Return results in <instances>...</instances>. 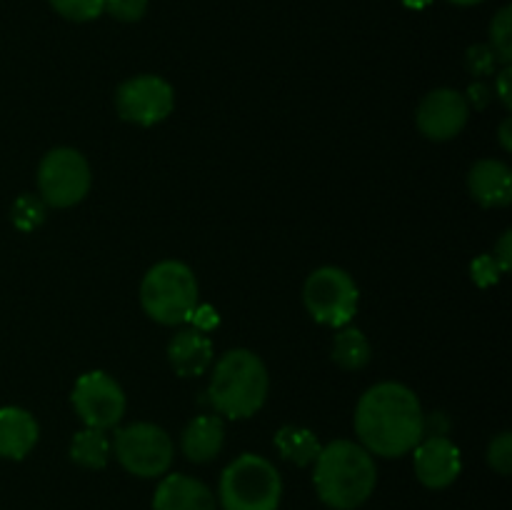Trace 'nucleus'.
Masks as SVG:
<instances>
[{
  "label": "nucleus",
  "instance_id": "nucleus-1",
  "mask_svg": "<svg viewBox=\"0 0 512 510\" xmlns=\"http://www.w3.org/2000/svg\"><path fill=\"white\" fill-rule=\"evenodd\" d=\"M355 435L370 455H408L425 438V413L418 395L403 383L368 388L355 408Z\"/></svg>",
  "mask_w": 512,
  "mask_h": 510
},
{
  "label": "nucleus",
  "instance_id": "nucleus-2",
  "mask_svg": "<svg viewBox=\"0 0 512 510\" xmlns=\"http://www.w3.org/2000/svg\"><path fill=\"white\" fill-rule=\"evenodd\" d=\"M313 465L318 498L333 510L360 508L378 483L373 455L353 440H333L323 445Z\"/></svg>",
  "mask_w": 512,
  "mask_h": 510
},
{
  "label": "nucleus",
  "instance_id": "nucleus-3",
  "mask_svg": "<svg viewBox=\"0 0 512 510\" xmlns=\"http://www.w3.org/2000/svg\"><path fill=\"white\" fill-rule=\"evenodd\" d=\"M268 370L253 350H228L215 363L210 380V403L220 415L230 420L253 418L268 398Z\"/></svg>",
  "mask_w": 512,
  "mask_h": 510
},
{
  "label": "nucleus",
  "instance_id": "nucleus-4",
  "mask_svg": "<svg viewBox=\"0 0 512 510\" xmlns=\"http://www.w3.org/2000/svg\"><path fill=\"white\" fill-rule=\"evenodd\" d=\"M140 303L148 318L160 325H180L198 310V280L180 260H163L145 273Z\"/></svg>",
  "mask_w": 512,
  "mask_h": 510
},
{
  "label": "nucleus",
  "instance_id": "nucleus-5",
  "mask_svg": "<svg viewBox=\"0 0 512 510\" xmlns=\"http://www.w3.org/2000/svg\"><path fill=\"white\" fill-rule=\"evenodd\" d=\"M218 495L223 510H278L283 480L268 458L243 453L220 475Z\"/></svg>",
  "mask_w": 512,
  "mask_h": 510
},
{
  "label": "nucleus",
  "instance_id": "nucleus-6",
  "mask_svg": "<svg viewBox=\"0 0 512 510\" xmlns=\"http://www.w3.org/2000/svg\"><path fill=\"white\" fill-rule=\"evenodd\" d=\"M303 300L308 313L320 325L343 328V325H350L353 315L358 313L360 293L355 280L345 270L325 265L305 280Z\"/></svg>",
  "mask_w": 512,
  "mask_h": 510
},
{
  "label": "nucleus",
  "instance_id": "nucleus-7",
  "mask_svg": "<svg viewBox=\"0 0 512 510\" xmlns=\"http://www.w3.org/2000/svg\"><path fill=\"white\" fill-rule=\"evenodd\" d=\"M113 450L118 463L138 478H158L173 465V440L160 425L133 423L115 433Z\"/></svg>",
  "mask_w": 512,
  "mask_h": 510
},
{
  "label": "nucleus",
  "instance_id": "nucleus-8",
  "mask_svg": "<svg viewBox=\"0 0 512 510\" xmlns=\"http://www.w3.org/2000/svg\"><path fill=\"white\" fill-rule=\"evenodd\" d=\"M90 183H93L90 165L78 150L55 148L40 160L38 188L45 205L73 208L88 195Z\"/></svg>",
  "mask_w": 512,
  "mask_h": 510
},
{
  "label": "nucleus",
  "instance_id": "nucleus-9",
  "mask_svg": "<svg viewBox=\"0 0 512 510\" xmlns=\"http://www.w3.org/2000/svg\"><path fill=\"white\" fill-rule=\"evenodd\" d=\"M73 408L85 423V428L108 430L123 420L125 415V393L108 373L90 370L75 380Z\"/></svg>",
  "mask_w": 512,
  "mask_h": 510
},
{
  "label": "nucleus",
  "instance_id": "nucleus-10",
  "mask_svg": "<svg viewBox=\"0 0 512 510\" xmlns=\"http://www.w3.org/2000/svg\"><path fill=\"white\" fill-rule=\"evenodd\" d=\"M173 105V85L160 75H135L125 80L115 93V108L120 118L143 128L163 123L173 113Z\"/></svg>",
  "mask_w": 512,
  "mask_h": 510
},
{
  "label": "nucleus",
  "instance_id": "nucleus-11",
  "mask_svg": "<svg viewBox=\"0 0 512 510\" xmlns=\"http://www.w3.org/2000/svg\"><path fill=\"white\" fill-rule=\"evenodd\" d=\"M470 103L453 88H438L418 105V128L430 140H453L468 125Z\"/></svg>",
  "mask_w": 512,
  "mask_h": 510
},
{
  "label": "nucleus",
  "instance_id": "nucleus-12",
  "mask_svg": "<svg viewBox=\"0 0 512 510\" xmlns=\"http://www.w3.org/2000/svg\"><path fill=\"white\" fill-rule=\"evenodd\" d=\"M415 475L430 490H443L458 480L463 470L460 448L445 435H428L413 448Z\"/></svg>",
  "mask_w": 512,
  "mask_h": 510
},
{
  "label": "nucleus",
  "instance_id": "nucleus-13",
  "mask_svg": "<svg viewBox=\"0 0 512 510\" xmlns=\"http://www.w3.org/2000/svg\"><path fill=\"white\" fill-rule=\"evenodd\" d=\"M215 495L203 480L173 473L160 480L153 495L155 510H215Z\"/></svg>",
  "mask_w": 512,
  "mask_h": 510
},
{
  "label": "nucleus",
  "instance_id": "nucleus-14",
  "mask_svg": "<svg viewBox=\"0 0 512 510\" xmlns=\"http://www.w3.org/2000/svg\"><path fill=\"white\" fill-rule=\"evenodd\" d=\"M470 195L483 208H505L512 200V173L503 160L485 158L470 168Z\"/></svg>",
  "mask_w": 512,
  "mask_h": 510
},
{
  "label": "nucleus",
  "instance_id": "nucleus-15",
  "mask_svg": "<svg viewBox=\"0 0 512 510\" xmlns=\"http://www.w3.org/2000/svg\"><path fill=\"white\" fill-rule=\"evenodd\" d=\"M168 360L183 378L203 375L213 365V343L203 330H180L168 345Z\"/></svg>",
  "mask_w": 512,
  "mask_h": 510
},
{
  "label": "nucleus",
  "instance_id": "nucleus-16",
  "mask_svg": "<svg viewBox=\"0 0 512 510\" xmlns=\"http://www.w3.org/2000/svg\"><path fill=\"white\" fill-rule=\"evenodd\" d=\"M38 423L23 408H0V458L23 460L38 443Z\"/></svg>",
  "mask_w": 512,
  "mask_h": 510
},
{
  "label": "nucleus",
  "instance_id": "nucleus-17",
  "mask_svg": "<svg viewBox=\"0 0 512 510\" xmlns=\"http://www.w3.org/2000/svg\"><path fill=\"white\" fill-rule=\"evenodd\" d=\"M225 443V425L220 420V415H198V418L190 420L183 430V445L185 458L193 460V463H210L220 455Z\"/></svg>",
  "mask_w": 512,
  "mask_h": 510
},
{
  "label": "nucleus",
  "instance_id": "nucleus-18",
  "mask_svg": "<svg viewBox=\"0 0 512 510\" xmlns=\"http://www.w3.org/2000/svg\"><path fill=\"white\" fill-rule=\"evenodd\" d=\"M275 448H278V453L283 455L285 460L305 468V465L315 463V458H318L323 445L318 443L313 430L300 428V425H283V428L275 433Z\"/></svg>",
  "mask_w": 512,
  "mask_h": 510
},
{
  "label": "nucleus",
  "instance_id": "nucleus-19",
  "mask_svg": "<svg viewBox=\"0 0 512 510\" xmlns=\"http://www.w3.org/2000/svg\"><path fill=\"white\" fill-rule=\"evenodd\" d=\"M370 355H373V348H370L363 330L353 328V325H343L333 340L335 363L345 370H360L370 363Z\"/></svg>",
  "mask_w": 512,
  "mask_h": 510
},
{
  "label": "nucleus",
  "instance_id": "nucleus-20",
  "mask_svg": "<svg viewBox=\"0 0 512 510\" xmlns=\"http://www.w3.org/2000/svg\"><path fill=\"white\" fill-rule=\"evenodd\" d=\"M70 458L88 470H100L108 465L110 458V438L105 430L98 428H85L70 443Z\"/></svg>",
  "mask_w": 512,
  "mask_h": 510
},
{
  "label": "nucleus",
  "instance_id": "nucleus-21",
  "mask_svg": "<svg viewBox=\"0 0 512 510\" xmlns=\"http://www.w3.org/2000/svg\"><path fill=\"white\" fill-rule=\"evenodd\" d=\"M10 215H13L15 228L23 230V233H30V230L40 228L45 220L43 198H38V195H28V193L20 195V198L13 203Z\"/></svg>",
  "mask_w": 512,
  "mask_h": 510
},
{
  "label": "nucleus",
  "instance_id": "nucleus-22",
  "mask_svg": "<svg viewBox=\"0 0 512 510\" xmlns=\"http://www.w3.org/2000/svg\"><path fill=\"white\" fill-rule=\"evenodd\" d=\"M490 40H493V53L503 60L505 65L512 58V10L510 5L498 10V15L490 23Z\"/></svg>",
  "mask_w": 512,
  "mask_h": 510
},
{
  "label": "nucleus",
  "instance_id": "nucleus-23",
  "mask_svg": "<svg viewBox=\"0 0 512 510\" xmlns=\"http://www.w3.org/2000/svg\"><path fill=\"white\" fill-rule=\"evenodd\" d=\"M58 15L73 23H88L103 13V0H48Z\"/></svg>",
  "mask_w": 512,
  "mask_h": 510
},
{
  "label": "nucleus",
  "instance_id": "nucleus-24",
  "mask_svg": "<svg viewBox=\"0 0 512 510\" xmlns=\"http://www.w3.org/2000/svg\"><path fill=\"white\" fill-rule=\"evenodd\" d=\"M148 10V0H103V13L120 23H138Z\"/></svg>",
  "mask_w": 512,
  "mask_h": 510
},
{
  "label": "nucleus",
  "instance_id": "nucleus-25",
  "mask_svg": "<svg viewBox=\"0 0 512 510\" xmlns=\"http://www.w3.org/2000/svg\"><path fill=\"white\" fill-rule=\"evenodd\" d=\"M488 463L490 468L498 470L500 475H510L512 470V435L500 433L493 443L488 445Z\"/></svg>",
  "mask_w": 512,
  "mask_h": 510
},
{
  "label": "nucleus",
  "instance_id": "nucleus-26",
  "mask_svg": "<svg viewBox=\"0 0 512 510\" xmlns=\"http://www.w3.org/2000/svg\"><path fill=\"white\" fill-rule=\"evenodd\" d=\"M470 273H473V280L480 288H490V285L498 283L503 270L495 263L493 255H480V258H475L473 265H470Z\"/></svg>",
  "mask_w": 512,
  "mask_h": 510
},
{
  "label": "nucleus",
  "instance_id": "nucleus-27",
  "mask_svg": "<svg viewBox=\"0 0 512 510\" xmlns=\"http://www.w3.org/2000/svg\"><path fill=\"white\" fill-rule=\"evenodd\" d=\"M495 63H498V55L493 53L490 45H473L468 50V68L475 75H490L495 70Z\"/></svg>",
  "mask_w": 512,
  "mask_h": 510
},
{
  "label": "nucleus",
  "instance_id": "nucleus-28",
  "mask_svg": "<svg viewBox=\"0 0 512 510\" xmlns=\"http://www.w3.org/2000/svg\"><path fill=\"white\" fill-rule=\"evenodd\" d=\"M512 233L508 230V233H503V238L498 240V245H495V253H493V258H495V263L500 265V270H510V263H512Z\"/></svg>",
  "mask_w": 512,
  "mask_h": 510
},
{
  "label": "nucleus",
  "instance_id": "nucleus-29",
  "mask_svg": "<svg viewBox=\"0 0 512 510\" xmlns=\"http://www.w3.org/2000/svg\"><path fill=\"white\" fill-rule=\"evenodd\" d=\"M468 95H470V100H468V103H473L475 108H485V105H488V100H490V90L485 88L483 83H475V85H470Z\"/></svg>",
  "mask_w": 512,
  "mask_h": 510
},
{
  "label": "nucleus",
  "instance_id": "nucleus-30",
  "mask_svg": "<svg viewBox=\"0 0 512 510\" xmlns=\"http://www.w3.org/2000/svg\"><path fill=\"white\" fill-rule=\"evenodd\" d=\"M510 75H512V70L508 68V65H505L503 73L498 75V95H500V100H503L505 108H510V105H512V100H510Z\"/></svg>",
  "mask_w": 512,
  "mask_h": 510
},
{
  "label": "nucleus",
  "instance_id": "nucleus-31",
  "mask_svg": "<svg viewBox=\"0 0 512 510\" xmlns=\"http://www.w3.org/2000/svg\"><path fill=\"white\" fill-rule=\"evenodd\" d=\"M510 128H512V120L505 118L503 125H500V143H503L505 150H512V140H510Z\"/></svg>",
  "mask_w": 512,
  "mask_h": 510
},
{
  "label": "nucleus",
  "instance_id": "nucleus-32",
  "mask_svg": "<svg viewBox=\"0 0 512 510\" xmlns=\"http://www.w3.org/2000/svg\"><path fill=\"white\" fill-rule=\"evenodd\" d=\"M430 3H433V0H403L405 8H410V10H423V8H428Z\"/></svg>",
  "mask_w": 512,
  "mask_h": 510
},
{
  "label": "nucleus",
  "instance_id": "nucleus-33",
  "mask_svg": "<svg viewBox=\"0 0 512 510\" xmlns=\"http://www.w3.org/2000/svg\"><path fill=\"white\" fill-rule=\"evenodd\" d=\"M453 5H460V8H470V5H480L485 3V0H450Z\"/></svg>",
  "mask_w": 512,
  "mask_h": 510
}]
</instances>
